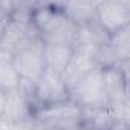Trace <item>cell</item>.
I'll list each match as a JSON object with an SVG mask.
<instances>
[{
  "label": "cell",
  "mask_w": 130,
  "mask_h": 130,
  "mask_svg": "<svg viewBox=\"0 0 130 130\" xmlns=\"http://www.w3.org/2000/svg\"><path fill=\"white\" fill-rule=\"evenodd\" d=\"M31 23L37 29L43 43L72 46L78 26L68 19L63 9L35 6L31 12Z\"/></svg>",
  "instance_id": "cell-1"
},
{
  "label": "cell",
  "mask_w": 130,
  "mask_h": 130,
  "mask_svg": "<svg viewBox=\"0 0 130 130\" xmlns=\"http://www.w3.org/2000/svg\"><path fill=\"white\" fill-rule=\"evenodd\" d=\"M83 107L74 100L41 106L34 113V127L40 128H81Z\"/></svg>",
  "instance_id": "cell-2"
},
{
  "label": "cell",
  "mask_w": 130,
  "mask_h": 130,
  "mask_svg": "<svg viewBox=\"0 0 130 130\" xmlns=\"http://www.w3.org/2000/svg\"><path fill=\"white\" fill-rule=\"evenodd\" d=\"M69 98H71V90L66 86L60 72H55L46 68L41 77L34 83V101L37 109L41 106L60 103Z\"/></svg>",
  "instance_id": "cell-3"
},
{
  "label": "cell",
  "mask_w": 130,
  "mask_h": 130,
  "mask_svg": "<svg viewBox=\"0 0 130 130\" xmlns=\"http://www.w3.org/2000/svg\"><path fill=\"white\" fill-rule=\"evenodd\" d=\"M9 61L20 81L35 83L46 69V63L43 58V43L17 51L15 54H12Z\"/></svg>",
  "instance_id": "cell-4"
},
{
  "label": "cell",
  "mask_w": 130,
  "mask_h": 130,
  "mask_svg": "<svg viewBox=\"0 0 130 130\" xmlns=\"http://www.w3.org/2000/svg\"><path fill=\"white\" fill-rule=\"evenodd\" d=\"M71 100L81 107L107 106V98L103 84V69L95 66L86 77L71 90Z\"/></svg>",
  "instance_id": "cell-5"
},
{
  "label": "cell",
  "mask_w": 130,
  "mask_h": 130,
  "mask_svg": "<svg viewBox=\"0 0 130 130\" xmlns=\"http://www.w3.org/2000/svg\"><path fill=\"white\" fill-rule=\"evenodd\" d=\"M95 20L110 35L125 26H130V6L103 0L96 6V19Z\"/></svg>",
  "instance_id": "cell-6"
},
{
  "label": "cell",
  "mask_w": 130,
  "mask_h": 130,
  "mask_svg": "<svg viewBox=\"0 0 130 130\" xmlns=\"http://www.w3.org/2000/svg\"><path fill=\"white\" fill-rule=\"evenodd\" d=\"M95 66L96 64H95V61L90 55L74 52L69 64L66 66V69L61 72V77H63L64 83H66V86L69 87V90H72L86 77V74H89Z\"/></svg>",
  "instance_id": "cell-7"
},
{
  "label": "cell",
  "mask_w": 130,
  "mask_h": 130,
  "mask_svg": "<svg viewBox=\"0 0 130 130\" xmlns=\"http://www.w3.org/2000/svg\"><path fill=\"white\" fill-rule=\"evenodd\" d=\"M72 55H74L72 46L43 43V58H44L47 69H52V71L61 74L69 64Z\"/></svg>",
  "instance_id": "cell-8"
},
{
  "label": "cell",
  "mask_w": 130,
  "mask_h": 130,
  "mask_svg": "<svg viewBox=\"0 0 130 130\" xmlns=\"http://www.w3.org/2000/svg\"><path fill=\"white\" fill-rule=\"evenodd\" d=\"M63 11L77 26L90 25L96 19V6L89 0H66Z\"/></svg>",
  "instance_id": "cell-9"
},
{
  "label": "cell",
  "mask_w": 130,
  "mask_h": 130,
  "mask_svg": "<svg viewBox=\"0 0 130 130\" xmlns=\"http://www.w3.org/2000/svg\"><path fill=\"white\" fill-rule=\"evenodd\" d=\"M112 115L107 106H89L81 110V128H112Z\"/></svg>",
  "instance_id": "cell-10"
},
{
  "label": "cell",
  "mask_w": 130,
  "mask_h": 130,
  "mask_svg": "<svg viewBox=\"0 0 130 130\" xmlns=\"http://www.w3.org/2000/svg\"><path fill=\"white\" fill-rule=\"evenodd\" d=\"M109 44L112 46L119 63L130 61V26H125L109 35Z\"/></svg>",
  "instance_id": "cell-11"
},
{
  "label": "cell",
  "mask_w": 130,
  "mask_h": 130,
  "mask_svg": "<svg viewBox=\"0 0 130 130\" xmlns=\"http://www.w3.org/2000/svg\"><path fill=\"white\" fill-rule=\"evenodd\" d=\"M19 83H20V78L14 71L11 61L0 58V90L3 92L14 90L19 87Z\"/></svg>",
  "instance_id": "cell-12"
},
{
  "label": "cell",
  "mask_w": 130,
  "mask_h": 130,
  "mask_svg": "<svg viewBox=\"0 0 130 130\" xmlns=\"http://www.w3.org/2000/svg\"><path fill=\"white\" fill-rule=\"evenodd\" d=\"M93 61H95L96 66L101 68V69H107V68L118 66V64H119V61H118L113 49H112V46L109 44V40L101 43L96 47V51L93 54Z\"/></svg>",
  "instance_id": "cell-13"
},
{
  "label": "cell",
  "mask_w": 130,
  "mask_h": 130,
  "mask_svg": "<svg viewBox=\"0 0 130 130\" xmlns=\"http://www.w3.org/2000/svg\"><path fill=\"white\" fill-rule=\"evenodd\" d=\"M37 6V0H12V12H28Z\"/></svg>",
  "instance_id": "cell-14"
},
{
  "label": "cell",
  "mask_w": 130,
  "mask_h": 130,
  "mask_svg": "<svg viewBox=\"0 0 130 130\" xmlns=\"http://www.w3.org/2000/svg\"><path fill=\"white\" fill-rule=\"evenodd\" d=\"M66 0H37V6H49V8H60L63 9Z\"/></svg>",
  "instance_id": "cell-15"
},
{
  "label": "cell",
  "mask_w": 130,
  "mask_h": 130,
  "mask_svg": "<svg viewBox=\"0 0 130 130\" xmlns=\"http://www.w3.org/2000/svg\"><path fill=\"white\" fill-rule=\"evenodd\" d=\"M0 14L6 17L12 14V0H0Z\"/></svg>",
  "instance_id": "cell-16"
},
{
  "label": "cell",
  "mask_w": 130,
  "mask_h": 130,
  "mask_svg": "<svg viewBox=\"0 0 130 130\" xmlns=\"http://www.w3.org/2000/svg\"><path fill=\"white\" fill-rule=\"evenodd\" d=\"M5 100H6V92L0 90V115H2L3 107H5Z\"/></svg>",
  "instance_id": "cell-17"
},
{
  "label": "cell",
  "mask_w": 130,
  "mask_h": 130,
  "mask_svg": "<svg viewBox=\"0 0 130 130\" xmlns=\"http://www.w3.org/2000/svg\"><path fill=\"white\" fill-rule=\"evenodd\" d=\"M6 22H8V17L0 14V34H2V31H3V28H5V25H6Z\"/></svg>",
  "instance_id": "cell-18"
},
{
  "label": "cell",
  "mask_w": 130,
  "mask_h": 130,
  "mask_svg": "<svg viewBox=\"0 0 130 130\" xmlns=\"http://www.w3.org/2000/svg\"><path fill=\"white\" fill-rule=\"evenodd\" d=\"M107 2H113V3H121V5L130 6V0H107Z\"/></svg>",
  "instance_id": "cell-19"
},
{
  "label": "cell",
  "mask_w": 130,
  "mask_h": 130,
  "mask_svg": "<svg viewBox=\"0 0 130 130\" xmlns=\"http://www.w3.org/2000/svg\"><path fill=\"white\" fill-rule=\"evenodd\" d=\"M89 2H92V3H93L95 6H98V5H100V3L103 2V0H89Z\"/></svg>",
  "instance_id": "cell-20"
}]
</instances>
